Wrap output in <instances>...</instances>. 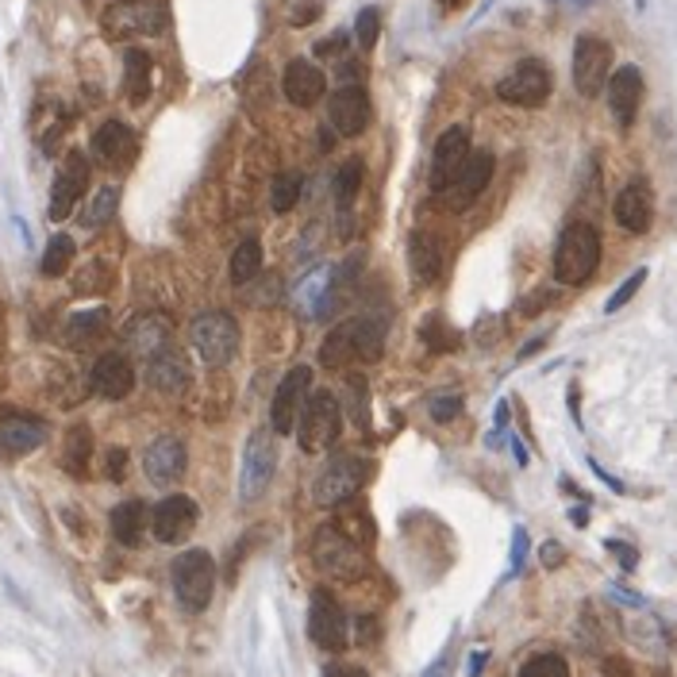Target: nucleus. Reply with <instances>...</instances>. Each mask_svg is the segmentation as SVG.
Wrapping results in <instances>:
<instances>
[{
  "label": "nucleus",
  "instance_id": "nucleus-1",
  "mask_svg": "<svg viewBox=\"0 0 677 677\" xmlns=\"http://www.w3.org/2000/svg\"><path fill=\"white\" fill-rule=\"evenodd\" d=\"M385 351V327L377 319H347V324L331 327L319 347V366L339 370L351 359L359 362H377Z\"/></svg>",
  "mask_w": 677,
  "mask_h": 677
},
{
  "label": "nucleus",
  "instance_id": "nucleus-2",
  "mask_svg": "<svg viewBox=\"0 0 677 677\" xmlns=\"http://www.w3.org/2000/svg\"><path fill=\"white\" fill-rule=\"evenodd\" d=\"M601 266V231L585 220H573L558 235L555 246V278L558 286H585Z\"/></svg>",
  "mask_w": 677,
  "mask_h": 677
},
{
  "label": "nucleus",
  "instance_id": "nucleus-3",
  "mask_svg": "<svg viewBox=\"0 0 677 677\" xmlns=\"http://www.w3.org/2000/svg\"><path fill=\"white\" fill-rule=\"evenodd\" d=\"M170 581H173V596L185 613H205L208 601L216 593V563L208 551L193 547L185 555L173 558L170 566Z\"/></svg>",
  "mask_w": 677,
  "mask_h": 677
},
{
  "label": "nucleus",
  "instance_id": "nucleus-4",
  "mask_svg": "<svg viewBox=\"0 0 677 677\" xmlns=\"http://www.w3.org/2000/svg\"><path fill=\"white\" fill-rule=\"evenodd\" d=\"M189 339H193L196 359L205 362V366H228L239 354L243 331H239V319L231 312H205V316L193 319Z\"/></svg>",
  "mask_w": 677,
  "mask_h": 677
},
{
  "label": "nucleus",
  "instance_id": "nucleus-5",
  "mask_svg": "<svg viewBox=\"0 0 677 677\" xmlns=\"http://www.w3.org/2000/svg\"><path fill=\"white\" fill-rule=\"evenodd\" d=\"M343 432V412H339V400L331 389H312L304 400L301 420H297V439H301L304 455H316L327 450Z\"/></svg>",
  "mask_w": 677,
  "mask_h": 677
},
{
  "label": "nucleus",
  "instance_id": "nucleus-6",
  "mask_svg": "<svg viewBox=\"0 0 677 677\" xmlns=\"http://www.w3.org/2000/svg\"><path fill=\"white\" fill-rule=\"evenodd\" d=\"M362 551L366 547H359V543H354L351 535H343L335 523L319 528L316 539H312V558H316L319 570L335 581H359L362 573H366V555H362Z\"/></svg>",
  "mask_w": 677,
  "mask_h": 677
},
{
  "label": "nucleus",
  "instance_id": "nucleus-7",
  "mask_svg": "<svg viewBox=\"0 0 677 677\" xmlns=\"http://www.w3.org/2000/svg\"><path fill=\"white\" fill-rule=\"evenodd\" d=\"M551 89H555V77L543 58H520L497 82V97L516 108H543L551 100Z\"/></svg>",
  "mask_w": 677,
  "mask_h": 677
},
{
  "label": "nucleus",
  "instance_id": "nucleus-8",
  "mask_svg": "<svg viewBox=\"0 0 677 677\" xmlns=\"http://www.w3.org/2000/svg\"><path fill=\"white\" fill-rule=\"evenodd\" d=\"M366 473H370V466L362 462L359 455H335L331 462L316 473V482H312V500H316L319 508L347 505V500L366 485Z\"/></svg>",
  "mask_w": 677,
  "mask_h": 677
},
{
  "label": "nucleus",
  "instance_id": "nucleus-9",
  "mask_svg": "<svg viewBox=\"0 0 677 677\" xmlns=\"http://www.w3.org/2000/svg\"><path fill=\"white\" fill-rule=\"evenodd\" d=\"M570 74H573V89L581 97H596L608 85V77H613V43L601 39V35H578Z\"/></svg>",
  "mask_w": 677,
  "mask_h": 677
},
{
  "label": "nucleus",
  "instance_id": "nucleus-10",
  "mask_svg": "<svg viewBox=\"0 0 677 677\" xmlns=\"http://www.w3.org/2000/svg\"><path fill=\"white\" fill-rule=\"evenodd\" d=\"M274 470H278L274 435L251 432L246 450H243V466H239V500H243V505H254L258 497H266L269 482H274Z\"/></svg>",
  "mask_w": 677,
  "mask_h": 677
},
{
  "label": "nucleus",
  "instance_id": "nucleus-11",
  "mask_svg": "<svg viewBox=\"0 0 677 677\" xmlns=\"http://www.w3.org/2000/svg\"><path fill=\"white\" fill-rule=\"evenodd\" d=\"M309 639L319 646V651H347L351 643V624H347V613L339 608L331 593H312V608H309Z\"/></svg>",
  "mask_w": 677,
  "mask_h": 677
},
{
  "label": "nucleus",
  "instance_id": "nucleus-12",
  "mask_svg": "<svg viewBox=\"0 0 677 677\" xmlns=\"http://www.w3.org/2000/svg\"><path fill=\"white\" fill-rule=\"evenodd\" d=\"M85 193H89V158L82 150H70L65 162L58 166L55 185H50V220L62 223L65 216L82 205Z\"/></svg>",
  "mask_w": 677,
  "mask_h": 677
},
{
  "label": "nucleus",
  "instance_id": "nucleus-13",
  "mask_svg": "<svg viewBox=\"0 0 677 677\" xmlns=\"http://www.w3.org/2000/svg\"><path fill=\"white\" fill-rule=\"evenodd\" d=\"M312 392V370L297 366L281 377L278 392H274V404H269V432L274 435H289L297 432V420H301L304 400Z\"/></svg>",
  "mask_w": 677,
  "mask_h": 677
},
{
  "label": "nucleus",
  "instance_id": "nucleus-14",
  "mask_svg": "<svg viewBox=\"0 0 677 677\" xmlns=\"http://www.w3.org/2000/svg\"><path fill=\"white\" fill-rule=\"evenodd\" d=\"M466 158H470V128L455 123V128L443 131L432 150V173H427V181H432L435 193H447V189L455 185Z\"/></svg>",
  "mask_w": 677,
  "mask_h": 677
},
{
  "label": "nucleus",
  "instance_id": "nucleus-15",
  "mask_svg": "<svg viewBox=\"0 0 677 677\" xmlns=\"http://www.w3.org/2000/svg\"><path fill=\"white\" fill-rule=\"evenodd\" d=\"M196 520H201L196 500L185 497V493H173V497H166L155 505V512H150V531H155L158 543L173 547V543H185V539L193 535Z\"/></svg>",
  "mask_w": 677,
  "mask_h": 677
},
{
  "label": "nucleus",
  "instance_id": "nucleus-16",
  "mask_svg": "<svg viewBox=\"0 0 677 677\" xmlns=\"http://www.w3.org/2000/svg\"><path fill=\"white\" fill-rule=\"evenodd\" d=\"M327 120H331L335 135H343V140L362 135V131L370 128V120H374L370 93L362 89V85H343V89H335L331 100H327Z\"/></svg>",
  "mask_w": 677,
  "mask_h": 677
},
{
  "label": "nucleus",
  "instance_id": "nucleus-17",
  "mask_svg": "<svg viewBox=\"0 0 677 677\" xmlns=\"http://www.w3.org/2000/svg\"><path fill=\"white\" fill-rule=\"evenodd\" d=\"M493 173H497V158L489 155V150H470V158H466L462 173H458V181L447 189V201L455 213H462L470 201H477V196L489 189Z\"/></svg>",
  "mask_w": 677,
  "mask_h": 677
},
{
  "label": "nucleus",
  "instance_id": "nucleus-18",
  "mask_svg": "<svg viewBox=\"0 0 677 677\" xmlns=\"http://www.w3.org/2000/svg\"><path fill=\"white\" fill-rule=\"evenodd\" d=\"M281 93H286L289 105L316 108L327 93L324 70H319L316 62H309V58H293V62L286 65V74H281Z\"/></svg>",
  "mask_w": 677,
  "mask_h": 677
},
{
  "label": "nucleus",
  "instance_id": "nucleus-19",
  "mask_svg": "<svg viewBox=\"0 0 677 677\" xmlns=\"http://www.w3.org/2000/svg\"><path fill=\"white\" fill-rule=\"evenodd\" d=\"M170 316L166 312H143V316H135L128 327H123V343H128V351L135 354V359H155L158 351H166L170 347Z\"/></svg>",
  "mask_w": 677,
  "mask_h": 677
},
{
  "label": "nucleus",
  "instance_id": "nucleus-20",
  "mask_svg": "<svg viewBox=\"0 0 677 677\" xmlns=\"http://www.w3.org/2000/svg\"><path fill=\"white\" fill-rule=\"evenodd\" d=\"M604 93H608L613 120L620 123V128H631L639 116V105H643V74H639V65H620V70H613Z\"/></svg>",
  "mask_w": 677,
  "mask_h": 677
},
{
  "label": "nucleus",
  "instance_id": "nucleus-21",
  "mask_svg": "<svg viewBox=\"0 0 677 677\" xmlns=\"http://www.w3.org/2000/svg\"><path fill=\"white\" fill-rule=\"evenodd\" d=\"M50 427L39 416H27V412H9L0 420V450L9 458H24L32 450H39L47 443Z\"/></svg>",
  "mask_w": 677,
  "mask_h": 677
},
{
  "label": "nucleus",
  "instance_id": "nucleus-22",
  "mask_svg": "<svg viewBox=\"0 0 677 677\" xmlns=\"http://www.w3.org/2000/svg\"><path fill=\"white\" fill-rule=\"evenodd\" d=\"M89 385H93V392H97V397L123 400L131 389H135V366L128 362V354L108 351V354H100V359L93 362Z\"/></svg>",
  "mask_w": 677,
  "mask_h": 677
},
{
  "label": "nucleus",
  "instance_id": "nucleus-23",
  "mask_svg": "<svg viewBox=\"0 0 677 677\" xmlns=\"http://www.w3.org/2000/svg\"><path fill=\"white\" fill-rule=\"evenodd\" d=\"M185 443L173 439V435H162V439H155L147 447V455H143V473H147L155 485H173L185 473Z\"/></svg>",
  "mask_w": 677,
  "mask_h": 677
},
{
  "label": "nucleus",
  "instance_id": "nucleus-24",
  "mask_svg": "<svg viewBox=\"0 0 677 677\" xmlns=\"http://www.w3.org/2000/svg\"><path fill=\"white\" fill-rule=\"evenodd\" d=\"M613 216H616V223H620L624 231H631V235H643V231L651 228V216H654L651 189H646L643 181H631V185H624L620 196H616V205H613Z\"/></svg>",
  "mask_w": 677,
  "mask_h": 677
},
{
  "label": "nucleus",
  "instance_id": "nucleus-25",
  "mask_svg": "<svg viewBox=\"0 0 677 677\" xmlns=\"http://www.w3.org/2000/svg\"><path fill=\"white\" fill-rule=\"evenodd\" d=\"M162 27H166V9L155 4V0L108 12V32L112 35H158Z\"/></svg>",
  "mask_w": 677,
  "mask_h": 677
},
{
  "label": "nucleus",
  "instance_id": "nucleus-26",
  "mask_svg": "<svg viewBox=\"0 0 677 677\" xmlns=\"http://www.w3.org/2000/svg\"><path fill=\"white\" fill-rule=\"evenodd\" d=\"M93 155L105 166H128L135 158V131L120 120H108L93 131Z\"/></svg>",
  "mask_w": 677,
  "mask_h": 677
},
{
  "label": "nucleus",
  "instance_id": "nucleus-27",
  "mask_svg": "<svg viewBox=\"0 0 677 677\" xmlns=\"http://www.w3.org/2000/svg\"><path fill=\"white\" fill-rule=\"evenodd\" d=\"M409 269L416 286H435L443 274V243L432 231H412L409 235Z\"/></svg>",
  "mask_w": 677,
  "mask_h": 677
},
{
  "label": "nucleus",
  "instance_id": "nucleus-28",
  "mask_svg": "<svg viewBox=\"0 0 677 677\" xmlns=\"http://www.w3.org/2000/svg\"><path fill=\"white\" fill-rule=\"evenodd\" d=\"M150 85H155V62L143 47H128L123 50V97L131 105H143L150 97Z\"/></svg>",
  "mask_w": 677,
  "mask_h": 677
},
{
  "label": "nucleus",
  "instance_id": "nucleus-29",
  "mask_svg": "<svg viewBox=\"0 0 677 677\" xmlns=\"http://www.w3.org/2000/svg\"><path fill=\"white\" fill-rule=\"evenodd\" d=\"M147 382H150V389H158V392H181L189 385V362L181 359L178 351H158L155 359L147 362Z\"/></svg>",
  "mask_w": 677,
  "mask_h": 677
},
{
  "label": "nucleus",
  "instance_id": "nucleus-30",
  "mask_svg": "<svg viewBox=\"0 0 677 677\" xmlns=\"http://www.w3.org/2000/svg\"><path fill=\"white\" fill-rule=\"evenodd\" d=\"M147 523H150V512L143 500H123V505L112 508V535L123 547H140Z\"/></svg>",
  "mask_w": 677,
  "mask_h": 677
},
{
  "label": "nucleus",
  "instance_id": "nucleus-31",
  "mask_svg": "<svg viewBox=\"0 0 677 677\" xmlns=\"http://www.w3.org/2000/svg\"><path fill=\"white\" fill-rule=\"evenodd\" d=\"M108 331V309L100 304V309H85V312H74V316L65 319L62 327V339L70 347H89L93 339H100V335Z\"/></svg>",
  "mask_w": 677,
  "mask_h": 677
},
{
  "label": "nucleus",
  "instance_id": "nucleus-32",
  "mask_svg": "<svg viewBox=\"0 0 677 677\" xmlns=\"http://www.w3.org/2000/svg\"><path fill=\"white\" fill-rule=\"evenodd\" d=\"M89 462H93V432L89 427H70L62 450V470L74 473V477H89Z\"/></svg>",
  "mask_w": 677,
  "mask_h": 677
},
{
  "label": "nucleus",
  "instance_id": "nucleus-33",
  "mask_svg": "<svg viewBox=\"0 0 677 677\" xmlns=\"http://www.w3.org/2000/svg\"><path fill=\"white\" fill-rule=\"evenodd\" d=\"M231 286H251L254 278L262 274V243L258 235L243 239V243L235 246V254H231Z\"/></svg>",
  "mask_w": 677,
  "mask_h": 677
},
{
  "label": "nucleus",
  "instance_id": "nucleus-34",
  "mask_svg": "<svg viewBox=\"0 0 677 677\" xmlns=\"http://www.w3.org/2000/svg\"><path fill=\"white\" fill-rule=\"evenodd\" d=\"M116 208H120V189H116V185L97 189L89 205L82 208V228H89V231L108 228V223L116 220Z\"/></svg>",
  "mask_w": 677,
  "mask_h": 677
},
{
  "label": "nucleus",
  "instance_id": "nucleus-35",
  "mask_svg": "<svg viewBox=\"0 0 677 677\" xmlns=\"http://www.w3.org/2000/svg\"><path fill=\"white\" fill-rule=\"evenodd\" d=\"M74 254H77V243L70 235H65V231H62V235L50 239L47 251H43V262H39V266H43V278H62L65 269L74 266Z\"/></svg>",
  "mask_w": 677,
  "mask_h": 677
},
{
  "label": "nucleus",
  "instance_id": "nucleus-36",
  "mask_svg": "<svg viewBox=\"0 0 677 677\" xmlns=\"http://www.w3.org/2000/svg\"><path fill=\"white\" fill-rule=\"evenodd\" d=\"M301 189H304V178L297 170L278 173V181H274V189H269V205H274V213H293V208L301 205Z\"/></svg>",
  "mask_w": 677,
  "mask_h": 677
},
{
  "label": "nucleus",
  "instance_id": "nucleus-37",
  "mask_svg": "<svg viewBox=\"0 0 677 677\" xmlns=\"http://www.w3.org/2000/svg\"><path fill=\"white\" fill-rule=\"evenodd\" d=\"M362 158H351V162L343 166V170L335 173V201H339V208H351L354 205V193H359V185H362Z\"/></svg>",
  "mask_w": 677,
  "mask_h": 677
},
{
  "label": "nucleus",
  "instance_id": "nucleus-38",
  "mask_svg": "<svg viewBox=\"0 0 677 677\" xmlns=\"http://www.w3.org/2000/svg\"><path fill=\"white\" fill-rule=\"evenodd\" d=\"M335 528L343 531V535H351L354 543H359V547H370V539H374V528H370L366 508H347V512H339Z\"/></svg>",
  "mask_w": 677,
  "mask_h": 677
},
{
  "label": "nucleus",
  "instance_id": "nucleus-39",
  "mask_svg": "<svg viewBox=\"0 0 677 677\" xmlns=\"http://www.w3.org/2000/svg\"><path fill=\"white\" fill-rule=\"evenodd\" d=\"M516 677H570V662L563 654H535L523 662Z\"/></svg>",
  "mask_w": 677,
  "mask_h": 677
},
{
  "label": "nucleus",
  "instance_id": "nucleus-40",
  "mask_svg": "<svg viewBox=\"0 0 677 677\" xmlns=\"http://www.w3.org/2000/svg\"><path fill=\"white\" fill-rule=\"evenodd\" d=\"M377 35H382V12L377 9H362L359 20H354V39H359L362 50L377 47Z\"/></svg>",
  "mask_w": 677,
  "mask_h": 677
},
{
  "label": "nucleus",
  "instance_id": "nucleus-41",
  "mask_svg": "<svg viewBox=\"0 0 677 677\" xmlns=\"http://www.w3.org/2000/svg\"><path fill=\"white\" fill-rule=\"evenodd\" d=\"M347 400L354 404V424L362 427V432H370V412H366V400H370V385H366V377H359V374H351L347 377Z\"/></svg>",
  "mask_w": 677,
  "mask_h": 677
},
{
  "label": "nucleus",
  "instance_id": "nucleus-42",
  "mask_svg": "<svg viewBox=\"0 0 677 677\" xmlns=\"http://www.w3.org/2000/svg\"><path fill=\"white\" fill-rule=\"evenodd\" d=\"M462 416V397L458 392H439L432 397V420L435 424H450V420Z\"/></svg>",
  "mask_w": 677,
  "mask_h": 677
},
{
  "label": "nucleus",
  "instance_id": "nucleus-43",
  "mask_svg": "<svg viewBox=\"0 0 677 677\" xmlns=\"http://www.w3.org/2000/svg\"><path fill=\"white\" fill-rule=\"evenodd\" d=\"M643 281H646V269H636V274H631V278H628V281H624V286H620V289H616V293H613V297H608V301H604V312H620V309H624V304H628V301H631V297H636V293H639V289H643Z\"/></svg>",
  "mask_w": 677,
  "mask_h": 677
},
{
  "label": "nucleus",
  "instance_id": "nucleus-44",
  "mask_svg": "<svg viewBox=\"0 0 677 677\" xmlns=\"http://www.w3.org/2000/svg\"><path fill=\"white\" fill-rule=\"evenodd\" d=\"M424 335H427V343H432V351H458V335H450L443 324H439V331H435V319H427Z\"/></svg>",
  "mask_w": 677,
  "mask_h": 677
},
{
  "label": "nucleus",
  "instance_id": "nucleus-45",
  "mask_svg": "<svg viewBox=\"0 0 677 677\" xmlns=\"http://www.w3.org/2000/svg\"><path fill=\"white\" fill-rule=\"evenodd\" d=\"M523 558H528V531L516 528L512 531V563H508V578H516V573H520Z\"/></svg>",
  "mask_w": 677,
  "mask_h": 677
},
{
  "label": "nucleus",
  "instance_id": "nucleus-46",
  "mask_svg": "<svg viewBox=\"0 0 677 677\" xmlns=\"http://www.w3.org/2000/svg\"><path fill=\"white\" fill-rule=\"evenodd\" d=\"M347 43H351V39H347V32H331V35H327V39H319V43H316V58H335V55H343Z\"/></svg>",
  "mask_w": 677,
  "mask_h": 677
},
{
  "label": "nucleus",
  "instance_id": "nucleus-47",
  "mask_svg": "<svg viewBox=\"0 0 677 677\" xmlns=\"http://www.w3.org/2000/svg\"><path fill=\"white\" fill-rule=\"evenodd\" d=\"M316 16H319V0H301V4L289 12V24H293V27H309Z\"/></svg>",
  "mask_w": 677,
  "mask_h": 677
},
{
  "label": "nucleus",
  "instance_id": "nucleus-48",
  "mask_svg": "<svg viewBox=\"0 0 677 677\" xmlns=\"http://www.w3.org/2000/svg\"><path fill=\"white\" fill-rule=\"evenodd\" d=\"M108 462H105V470H108V477L112 482H123V470H128V450L123 447H108Z\"/></svg>",
  "mask_w": 677,
  "mask_h": 677
},
{
  "label": "nucleus",
  "instance_id": "nucleus-49",
  "mask_svg": "<svg viewBox=\"0 0 677 677\" xmlns=\"http://www.w3.org/2000/svg\"><path fill=\"white\" fill-rule=\"evenodd\" d=\"M604 547H608V551H616V558H620V566H624V570H636L639 555H636V551L628 547V543H620V539H608V543H604Z\"/></svg>",
  "mask_w": 677,
  "mask_h": 677
},
{
  "label": "nucleus",
  "instance_id": "nucleus-50",
  "mask_svg": "<svg viewBox=\"0 0 677 677\" xmlns=\"http://www.w3.org/2000/svg\"><path fill=\"white\" fill-rule=\"evenodd\" d=\"M450 666H455V646H447V651L432 662V669H427L424 677H450Z\"/></svg>",
  "mask_w": 677,
  "mask_h": 677
},
{
  "label": "nucleus",
  "instance_id": "nucleus-51",
  "mask_svg": "<svg viewBox=\"0 0 677 677\" xmlns=\"http://www.w3.org/2000/svg\"><path fill=\"white\" fill-rule=\"evenodd\" d=\"M558 563H563V547H558V543H543V566L555 570Z\"/></svg>",
  "mask_w": 677,
  "mask_h": 677
},
{
  "label": "nucleus",
  "instance_id": "nucleus-52",
  "mask_svg": "<svg viewBox=\"0 0 677 677\" xmlns=\"http://www.w3.org/2000/svg\"><path fill=\"white\" fill-rule=\"evenodd\" d=\"M324 677H366V669H359V666H327Z\"/></svg>",
  "mask_w": 677,
  "mask_h": 677
},
{
  "label": "nucleus",
  "instance_id": "nucleus-53",
  "mask_svg": "<svg viewBox=\"0 0 677 677\" xmlns=\"http://www.w3.org/2000/svg\"><path fill=\"white\" fill-rule=\"evenodd\" d=\"M493 424H497L500 435L508 432V400H500V404H497V412H493Z\"/></svg>",
  "mask_w": 677,
  "mask_h": 677
},
{
  "label": "nucleus",
  "instance_id": "nucleus-54",
  "mask_svg": "<svg viewBox=\"0 0 677 677\" xmlns=\"http://www.w3.org/2000/svg\"><path fill=\"white\" fill-rule=\"evenodd\" d=\"M485 658H489V654H485V651H477V654H473V658H470V677H482Z\"/></svg>",
  "mask_w": 677,
  "mask_h": 677
},
{
  "label": "nucleus",
  "instance_id": "nucleus-55",
  "mask_svg": "<svg viewBox=\"0 0 677 677\" xmlns=\"http://www.w3.org/2000/svg\"><path fill=\"white\" fill-rule=\"evenodd\" d=\"M543 343H547V335H539L535 343H528V347H523V351H520V359H531V354H535V351H539V347H543Z\"/></svg>",
  "mask_w": 677,
  "mask_h": 677
},
{
  "label": "nucleus",
  "instance_id": "nucleus-56",
  "mask_svg": "<svg viewBox=\"0 0 677 677\" xmlns=\"http://www.w3.org/2000/svg\"><path fill=\"white\" fill-rule=\"evenodd\" d=\"M466 4H470V0H439L443 12H458V9H466Z\"/></svg>",
  "mask_w": 677,
  "mask_h": 677
},
{
  "label": "nucleus",
  "instance_id": "nucleus-57",
  "mask_svg": "<svg viewBox=\"0 0 677 677\" xmlns=\"http://www.w3.org/2000/svg\"><path fill=\"white\" fill-rule=\"evenodd\" d=\"M558 4H563V9H573V12H581V9H589V4H593V0H558Z\"/></svg>",
  "mask_w": 677,
  "mask_h": 677
},
{
  "label": "nucleus",
  "instance_id": "nucleus-58",
  "mask_svg": "<svg viewBox=\"0 0 677 677\" xmlns=\"http://www.w3.org/2000/svg\"><path fill=\"white\" fill-rule=\"evenodd\" d=\"M570 520L578 523V528H585V508H573V512H570Z\"/></svg>",
  "mask_w": 677,
  "mask_h": 677
}]
</instances>
